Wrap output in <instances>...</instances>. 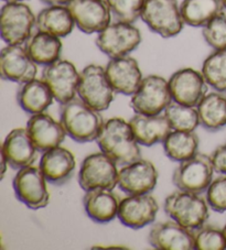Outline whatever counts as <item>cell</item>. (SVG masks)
<instances>
[{
	"label": "cell",
	"instance_id": "cell-21",
	"mask_svg": "<svg viewBox=\"0 0 226 250\" xmlns=\"http://www.w3.org/2000/svg\"><path fill=\"white\" fill-rule=\"evenodd\" d=\"M27 128L34 146L40 152L60 146L68 135L62 123L56 122L45 113L32 115Z\"/></svg>",
	"mask_w": 226,
	"mask_h": 250
},
{
	"label": "cell",
	"instance_id": "cell-27",
	"mask_svg": "<svg viewBox=\"0 0 226 250\" xmlns=\"http://www.w3.org/2000/svg\"><path fill=\"white\" fill-rule=\"evenodd\" d=\"M61 38L38 31L25 42V49L34 62L39 65H50L60 59L62 52Z\"/></svg>",
	"mask_w": 226,
	"mask_h": 250
},
{
	"label": "cell",
	"instance_id": "cell-19",
	"mask_svg": "<svg viewBox=\"0 0 226 250\" xmlns=\"http://www.w3.org/2000/svg\"><path fill=\"white\" fill-rule=\"evenodd\" d=\"M149 243L159 250H193L195 241L193 230L176 221L156 224L149 232Z\"/></svg>",
	"mask_w": 226,
	"mask_h": 250
},
{
	"label": "cell",
	"instance_id": "cell-16",
	"mask_svg": "<svg viewBox=\"0 0 226 250\" xmlns=\"http://www.w3.org/2000/svg\"><path fill=\"white\" fill-rule=\"evenodd\" d=\"M0 73L3 80L24 84L37 77L38 64L30 57L25 46L8 44L0 55Z\"/></svg>",
	"mask_w": 226,
	"mask_h": 250
},
{
	"label": "cell",
	"instance_id": "cell-26",
	"mask_svg": "<svg viewBox=\"0 0 226 250\" xmlns=\"http://www.w3.org/2000/svg\"><path fill=\"white\" fill-rule=\"evenodd\" d=\"M73 16L68 6H49L39 12L36 20L38 31L64 38L73 31Z\"/></svg>",
	"mask_w": 226,
	"mask_h": 250
},
{
	"label": "cell",
	"instance_id": "cell-4",
	"mask_svg": "<svg viewBox=\"0 0 226 250\" xmlns=\"http://www.w3.org/2000/svg\"><path fill=\"white\" fill-rule=\"evenodd\" d=\"M140 18L151 31L166 39L178 36L184 25L177 0H146Z\"/></svg>",
	"mask_w": 226,
	"mask_h": 250
},
{
	"label": "cell",
	"instance_id": "cell-32",
	"mask_svg": "<svg viewBox=\"0 0 226 250\" xmlns=\"http://www.w3.org/2000/svg\"><path fill=\"white\" fill-rule=\"evenodd\" d=\"M164 115L170 123L172 130L194 131L200 125L198 109L177 102L171 103L167 107Z\"/></svg>",
	"mask_w": 226,
	"mask_h": 250
},
{
	"label": "cell",
	"instance_id": "cell-36",
	"mask_svg": "<svg viewBox=\"0 0 226 250\" xmlns=\"http://www.w3.org/2000/svg\"><path fill=\"white\" fill-rule=\"evenodd\" d=\"M206 202L217 213L226 212V175H221L212 181L206 189Z\"/></svg>",
	"mask_w": 226,
	"mask_h": 250
},
{
	"label": "cell",
	"instance_id": "cell-34",
	"mask_svg": "<svg viewBox=\"0 0 226 250\" xmlns=\"http://www.w3.org/2000/svg\"><path fill=\"white\" fill-rule=\"evenodd\" d=\"M203 38L214 50L226 49V12L222 11L203 27Z\"/></svg>",
	"mask_w": 226,
	"mask_h": 250
},
{
	"label": "cell",
	"instance_id": "cell-6",
	"mask_svg": "<svg viewBox=\"0 0 226 250\" xmlns=\"http://www.w3.org/2000/svg\"><path fill=\"white\" fill-rule=\"evenodd\" d=\"M172 95L169 82L159 75L143 77L141 84L132 96L130 107L136 114L159 115L171 104Z\"/></svg>",
	"mask_w": 226,
	"mask_h": 250
},
{
	"label": "cell",
	"instance_id": "cell-12",
	"mask_svg": "<svg viewBox=\"0 0 226 250\" xmlns=\"http://www.w3.org/2000/svg\"><path fill=\"white\" fill-rule=\"evenodd\" d=\"M42 80L50 87L55 101L64 105L77 94L80 73L72 62L59 59L45 67Z\"/></svg>",
	"mask_w": 226,
	"mask_h": 250
},
{
	"label": "cell",
	"instance_id": "cell-10",
	"mask_svg": "<svg viewBox=\"0 0 226 250\" xmlns=\"http://www.w3.org/2000/svg\"><path fill=\"white\" fill-rule=\"evenodd\" d=\"M117 163L104 152H95L86 157L81 165L79 184L84 191L94 188L114 189L118 185Z\"/></svg>",
	"mask_w": 226,
	"mask_h": 250
},
{
	"label": "cell",
	"instance_id": "cell-28",
	"mask_svg": "<svg viewBox=\"0 0 226 250\" xmlns=\"http://www.w3.org/2000/svg\"><path fill=\"white\" fill-rule=\"evenodd\" d=\"M200 125L208 131H217L226 126V97L221 92L206 94L197 106Z\"/></svg>",
	"mask_w": 226,
	"mask_h": 250
},
{
	"label": "cell",
	"instance_id": "cell-23",
	"mask_svg": "<svg viewBox=\"0 0 226 250\" xmlns=\"http://www.w3.org/2000/svg\"><path fill=\"white\" fill-rule=\"evenodd\" d=\"M139 145L151 146L163 142L172 131L166 115H143L136 114L129 120Z\"/></svg>",
	"mask_w": 226,
	"mask_h": 250
},
{
	"label": "cell",
	"instance_id": "cell-30",
	"mask_svg": "<svg viewBox=\"0 0 226 250\" xmlns=\"http://www.w3.org/2000/svg\"><path fill=\"white\" fill-rule=\"evenodd\" d=\"M199 142L194 131L172 130L163 141V149L170 160L182 162L198 153Z\"/></svg>",
	"mask_w": 226,
	"mask_h": 250
},
{
	"label": "cell",
	"instance_id": "cell-11",
	"mask_svg": "<svg viewBox=\"0 0 226 250\" xmlns=\"http://www.w3.org/2000/svg\"><path fill=\"white\" fill-rule=\"evenodd\" d=\"M141 33L133 23L117 22L110 25L98 33L96 45L104 54L111 59L126 57L139 46Z\"/></svg>",
	"mask_w": 226,
	"mask_h": 250
},
{
	"label": "cell",
	"instance_id": "cell-29",
	"mask_svg": "<svg viewBox=\"0 0 226 250\" xmlns=\"http://www.w3.org/2000/svg\"><path fill=\"white\" fill-rule=\"evenodd\" d=\"M180 10L184 24L190 27H204L225 9L223 0H183Z\"/></svg>",
	"mask_w": 226,
	"mask_h": 250
},
{
	"label": "cell",
	"instance_id": "cell-8",
	"mask_svg": "<svg viewBox=\"0 0 226 250\" xmlns=\"http://www.w3.org/2000/svg\"><path fill=\"white\" fill-rule=\"evenodd\" d=\"M214 166L207 154L197 153L192 158L180 162L173 172L172 182L182 191L201 194L206 192L213 181Z\"/></svg>",
	"mask_w": 226,
	"mask_h": 250
},
{
	"label": "cell",
	"instance_id": "cell-13",
	"mask_svg": "<svg viewBox=\"0 0 226 250\" xmlns=\"http://www.w3.org/2000/svg\"><path fill=\"white\" fill-rule=\"evenodd\" d=\"M173 102L197 107L206 96L208 84L202 72L185 67L173 73L169 79Z\"/></svg>",
	"mask_w": 226,
	"mask_h": 250
},
{
	"label": "cell",
	"instance_id": "cell-42",
	"mask_svg": "<svg viewBox=\"0 0 226 250\" xmlns=\"http://www.w3.org/2000/svg\"><path fill=\"white\" fill-rule=\"evenodd\" d=\"M223 5H224V9L226 11V0H223Z\"/></svg>",
	"mask_w": 226,
	"mask_h": 250
},
{
	"label": "cell",
	"instance_id": "cell-7",
	"mask_svg": "<svg viewBox=\"0 0 226 250\" xmlns=\"http://www.w3.org/2000/svg\"><path fill=\"white\" fill-rule=\"evenodd\" d=\"M115 90L112 87L105 68L97 64H90L80 74L77 86L79 97L98 111L108 109Z\"/></svg>",
	"mask_w": 226,
	"mask_h": 250
},
{
	"label": "cell",
	"instance_id": "cell-41",
	"mask_svg": "<svg viewBox=\"0 0 226 250\" xmlns=\"http://www.w3.org/2000/svg\"><path fill=\"white\" fill-rule=\"evenodd\" d=\"M223 231H224V235H225V237H226V224H225V226H224V228H223Z\"/></svg>",
	"mask_w": 226,
	"mask_h": 250
},
{
	"label": "cell",
	"instance_id": "cell-38",
	"mask_svg": "<svg viewBox=\"0 0 226 250\" xmlns=\"http://www.w3.org/2000/svg\"><path fill=\"white\" fill-rule=\"evenodd\" d=\"M49 6H68L72 0H41Z\"/></svg>",
	"mask_w": 226,
	"mask_h": 250
},
{
	"label": "cell",
	"instance_id": "cell-5",
	"mask_svg": "<svg viewBox=\"0 0 226 250\" xmlns=\"http://www.w3.org/2000/svg\"><path fill=\"white\" fill-rule=\"evenodd\" d=\"M33 12L23 2H6L0 15L1 38L7 44L23 45L32 36L36 27Z\"/></svg>",
	"mask_w": 226,
	"mask_h": 250
},
{
	"label": "cell",
	"instance_id": "cell-25",
	"mask_svg": "<svg viewBox=\"0 0 226 250\" xmlns=\"http://www.w3.org/2000/svg\"><path fill=\"white\" fill-rule=\"evenodd\" d=\"M17 99L21 108L30 115L45 113L53 103L54 96L43 80L34 79L21 86Z\"/></svg>",
	"mask_w": 226,
	"mask_h": 250
},
{
	"label": "cell",
	"instance_id": "cell-39",
	"mask_svg": "<svg viewBox=\"0 0 226 250\" xmlns=\"http://www.w3.org/2000/svg\"><path fill=\"white\" fill-rule=\"evenodd\" d=\"M10 167L9 166V162L7 161V159L5 156H2L1 154V167H2V171H1V180H3L6 175V172H7V167Z\"/></svg>",
	"mask_w": 226,
	"mask_h": 250
},
{
	"label": "cell",
	"instance_id": "cell-15",
	"mask_svg": "<svg viewBox=\"0 0 226 250\" xmlns=\"http://www.w3.org/2000/svg\"><path fill=\"white\" fill-rule=\"evenodd\" d=\"M158 210L159 205L150 193L128 195L120 200L117 218L126 227L140 229L155 222Z\"/></svg>",
	"mask_w": 226,
	"mask_h": 250
},
{
	"label": "cell",
	"instance_id": "cell-40",
	"mask_svg": "<svg viewBox=\"0 0 226 250\" xmlns=\"http://www.w3.org/2000/svg\"><path fill=\"white\" fill-rule=\"evenodd\" d=\"M5 2H23L25 0H3Z\"/></svg>",
	"mask_w": 226,
	"mask_h": 250
},
{
	"label": "cell",
	"instance_id": "cell-3",
	"mask_svg": "<svg viewBox=\"0 0 226 250\" xmlns=\"http://www.w3.org/2000/svg\"><path fill=\"white\" fill-rule=\"evenodd\" d=\"M164 210L169 217L190 230H197L205 225L210 216L206 200L198 193L182 189L173 192L166 198Z\"/></svg>",
	"mask_w": 226,
	"mask_h": 250
},
{
	"label": "cell",
	"instance_id": "cell-18",
	"mask_svg": "<svg viewBox=\"0 0 226 250\" xmlns=\"http://www.w3.org/2000/svg\"><path fill=\"white\" fill-rule=\"evenodd\" d=\"M105 71L115 93L126 96H133L143 80L138 62L129 55L111 59Z\"/></svg>",
	"mask_w": 226,
	"mask_h": 250
},
{
	"label": "cell",
	"instance_id": "cell-37",
	"mask_svg": "<svg viewBox=\"0 0 226 250\" xmlns=\"http://www.w3.org/2000/svg\"><path fill=\"white\" fill-rule=\"evenodd\" d=\"M211 158L215 172L226 175V142L213 152Z\"/></svg>",
	"mask_w": 226,
	"mask_h": 250
},
{
	"label": "cell",
	"instance_id": "cell-17",
	"mask_svg": "<svg viewBox=\"0 0 226 250\" xmlns=\"http://www.w3.org/2000/svg\"><path fill=\"white\" fill-rule=\"evenodd\" d=\"M158 182V171L153 162L139 159L119 170L118 187L128 195L153 192Z\"/></svg>",
	"mask_w": 226,
	"mask_h": 250
},
{
	"label": "cell",
	"instance_id": "cell-14",
	"mask_svg": "<svg viewBox=\"0 0 226 250\" xmlns=\"http://www.w3.org/2000/svg\"><path fill=\"white\" fill-rule=\"evenodd\" d=\"M68 7L76 27L86 34L99 33L111 24L112 11L106 0H72Z\"/></svg>",
	"mask_w": 226,
	"mask_h": 250
},
{
	"label": "cell",
	"instance_id": "cell-9",
	"mask_svg": "<svg viewBox=\"0 0 226 250\" xmlns=\"http://www.w3.org/2000/svg\"><path fill=\"white\" fill-rule=\"evenodd\" d=\"M47 180L40 167L29 166L18 170L12 181L16 197L27 208L38 210L46 208L50 203Z\"/></svg>",
	"mask_w": 226,
	"mask_h": 250
},
{
	"label": "cell",
	"instance_id": "cell-31",
	"mask_svg": "<svg viewBox=\"0 0 226 250\" xmlns=\"http://www.w3.org/2000/svg\"><path fill=\"white\" fill-rule=\"evenodd\" d=\"M201 72L208 86L217 92H226V49L215 50L208 55Z\"/></svg>",
	"mask_w": 226,
	"mask_h": 250
},
{
	"label": "cell",
	"instance_id": "cell-35",
	"mask_svg": "<svg viewBox=\"0 0 226 250\" xmlns=\"http://www.w3.org/2000/svg\"><path fill=\"white\" fill-rule=\"evenodd\" d=\"M197 250H224L226 249V237L223 229L214 226L203 225L194 234Z\"/></svg>",
	"mask_w": 226,
	"mask_h": 250
},
{
	"label": "cell",
	"instance_id": "cell-24",
	"mask_svg": "<svg viewBox=\"0 0 226 250\" xmlns=\"http://www.w3.org/2000/svg\"><path fill=\"white\" fill-rule=\"evenodd\" d=\"M120 198L113 189L94 188L86 191L83 197L85 213L93 222L105 224L117 217Z\"/></svg>",
	"mask_w": 226,
	"mask_h": 250
},
{
	"label": "cell",
	"instance_id": "cell-33",
	"mask_svg": "<svg viewBox=\"0 0 226 250\" xmlns=\"http://www.w3.org/2000/svg\"><path fill=\"white\" fill-rule=\"evenodd\" d=\"M117 21L134 23L141 17L146 0H106Z\"/></svg>",
	"mask_w": 226,
	"mask_h": 250
},
{
	"label": "cell",
	"instance_id": "cell-2",
	"mask_svg": "<svg viewBox=\"0 0 226 250\" xmlns=\"http://www.w3.org/2000/svg\"><path fill=\"white\" fill-rule=\"evenodd\" d=\"M61 123L74 141L84 144L97 139L104 119L98 110L86 104L83 99L74 97L63 105Z\"/></svg>",
	"mask_w": 226,
	"mask_h": 250
},
{
	"label": "cell",
	"instance_id": "cell-1",
	"mask_svg": "<svg viewBox=\"0 0 226 250\" xmlns=\"http://www.w3.org/2000/svg\"><path fill=\"white\" fill-rule=\"evenodd\" d=\"M101 151L113 159L117 165H128L141 159L139 144L130 124L115 117L106 120L96 139Z\"/></svg>",
	"mask_w": 226,
	"mask_h": 250
},
{
	"label": "cell",
	"instance_id": "cell-22",
	"mask_svg": "<svg viewBox=\"0 0 226 250\" xmlns=\"http://www.w3.org/2000/svg\"><path fill=\"white\" fill-rule=\"evenodd\" d=\"M76 167L74 154L61 146L43 152L40 160V169L47 182L62 185L72 178Z\"/></svg>",
	"mask_w": 226,
	"mask_h": 250
},
{
	"label": "cell",
	"instance_id": "cell-20",
	"mask_svg": "<svg viewBox=\"0 0 226 250\" xmlns=\"http://www.w3.org/2000/svg\"><path fill=\"white\" fill-rule=\"evenodd\" d=\"M1 154L12 169L20 170L32 166L38 157V149L30 137L28 128H16L8 133L2 144Z\"/></svg>",
	"mask_w": 226,
	"mask_h": 250
}]
</instances>
